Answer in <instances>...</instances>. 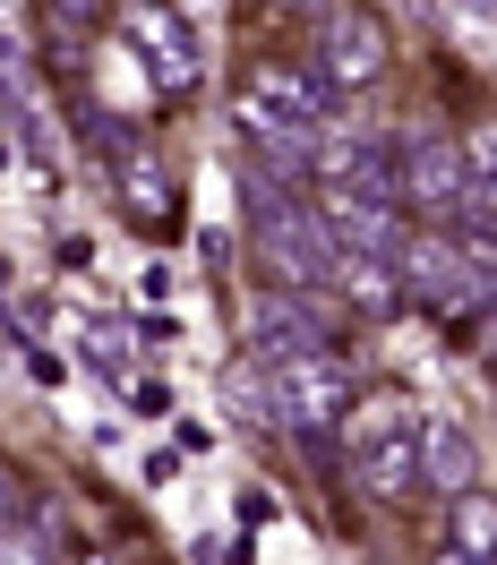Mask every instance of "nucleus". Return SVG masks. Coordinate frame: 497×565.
I'll return each instance as SVG.
<instances>
[{
  "label": "nucleus",
  "mask_w": 497,
  "mask_h": 565,
  "mask_svg": "<svg viewBox=\"0 0 497 565\" xmlns=\"http://www.w3.org/2000/svg\"><path fill=\"white\" fill-rule=\"evenodd\" d=\"M437 565H472V557H455V548H437Z\"/></svg>",
  "instance_id": "obj_17"
},
{
  "label": "nucleus",
  "mask_w": 497,
  "mask_h": 565,
  "mask_svg": "<svg viewBox=\"0 0 497 565\" xmlns=\"http://www.w3.org/2000/svg\"><path fill=\"white\" fill-rule=\"evenodd\" d=\"M241 334H248V360H257V369H284V360H309V352H343V334L326 326V309L300 300V291H257Z\"/></svg>",
  "instance_id": "obj_7"
},
{
  "label": "nucleus",
  "mask_w": 497,
  "mask_h": 565,
  "mask_svg": "<svg viewBox=\"0 0 497 565\" xmlns=\"http://www.w3.org/2000/svg\"><path fill=\"white\" fill-rule=\"evenodd\" d=\"M257 377H266L275 428L300 437V446H335L343 420H352V403H360V377L343 352H309V360H284V369H257Z\"/></svg>",
  "instance_id": "obj_2"
},
{
  "label": "nucleus",
  "mask_w": 497,
  "mask_h": 565,
  "mask_svg": "<svg viewBox=\"0 0 497 565\" xmlns=\"http://www.w3.org/2000/svg\"><path fill=\"white\" fill-rule=\"evenodd\" d=\"M0 565H61V548L43 540V523H9L0 531Z\"/></svg>",
  "instance_id": "obj_15"
},
{
  "label": "nucleus",
  "mask_w": 497,
  "mask_h": 565,
  "mask_svg": "<svg viewBox=\"0 0 497 565\" xmlns=\"http://www.w3.org/2000/svg\"><path fill=\"white\" fill-rule=\"evenodd\" d=\"M35 18L52 26V43H70V52H86L95 26H104V18H95V9H77V0H52V9H35Z\"/></svg>",
  "instance_id": "obj_14"
},
{
  "label": "nucleus",
  "mask_w": 497,
  "mask_h": 565,
  "mask_svg": "<svg viewBox=\"0 0 497 565\" xmlns=\"http://www.w3.org/2000/svg\"><path fill=\"white\" fill-rule=\"evenodd\" d=\"M223 403L241 412L248 428H275V412H266V377H257V360H241V369H223Z\"/></svg>",
  "instance_id": "obj_13"
},
{
  "label": "nucleus",
  "mask_w": 497,
  "mask_h": 565,
  "mask_svg": "<svg viewBox=\"0 0 497 565\" xmlns=\"http://www.w3.org/2000/svg\"><path fill=\"white\" fill-rule=\"evenodd\" d=\"M86 369H95L104 386L138 394V334H129L120 318H86Z\"/></svg>",
  "instance_id": "obj_11"
},
{
  "label": "nucleus",
  "mask_w": 497,
  "mask_h": 565,
  "mask_svg": "<svg viewBox=\"0 0 497 565\" xmlns=\"http://www.w3.org/2000/svg\"><path fill=\"white\" fill-rule=\"evenodd\" d=\"M463 198H472V172H463V154L446 138H403L394 146V214L412 206L429 223V232H446V223H455L463 214Z\"/></svg>",
  "instance_id": "obj_4"
},
{
  "label": "nucleus",
  "mask_w": 497,
  "mask_h": 565,
  "mask_svg": "<svg viewBox=\"0 0 497 565\" xmlns=\"http://www.w3.org/2000/svg\"><path fill=\"white\" fill-rule=\"evenodd\" d=\"M421 403L403 386H378L369 403H352V420H343V455H352V480L369 505H403V497H421Z\"/></svg>",
  "instance_id": "obj_1"
},
{
  "label": "nucleus",
  "mask_w": 497,
  "mask_h": 565,
  "mask_svg": "<svg viewBox=\"0 0 497 565\" xmlns=\"http://www.w3.org/2000/svg\"><path fill=\"white\" fill-rule=\"evenodd\" d=\"M326 291H343L360 318H394V309H403L394 257H360V248H335V266H326Z\"/></svg>",
  "instance_id": "obj_10"
},
{
  "label": "nucleus",
  "mask_w": 497,
  "mask_h": 565,
  "mask_svg": "<svg viewBox=\"0 0 497 565\" xmlns=\"http://www.w3.org/2000/svg\"><path fill=\"white\" fill-rule=\"evenodd\" d=\"M421 489H437V497H472L480 489V446L463 437L455 420H421Z\"/></svg>",
  "instance_id": "obj_9"
},
{
  "label": "nucleus",
  "mask_w": 497,
  "mask_h": 565,
  "mask_svg": "<svg viewBox=\"0 0 497 565\" xmlns=\"http://www.w3.org/2000/svg\"><path fill=\"white\" fill-rule=\"evenodd\" d=\"M120 35H129V52H138V70L155 77L163 104L207 86V52H198V26L180 9H120Z\"/></svg>",
  "instance_id": "obj_5"
},
{
  "label": "nucleus",
  "mask_w": 497,
  "mask_h": 565,
  "mask_svg": "<svg viewBox=\"0 0 497 565\" xmlns=\"http://www.w3.org/2000/svg\"><path fill=\"white\" fill-rule=\"evenodd\" d=\"M9 523H35V489H27L18 462H0V531H9Z\"/></svg>",
  "instance_id": "obj_16"
},
{
  "label": "nucleus",
  "mask_w": 497,
  "mask_h": 565,
  "mask_svg": "<svg viewBox=\"0 0 497 565\" xmlns=\"http://www.w3.org/2000/svg\"><path fill=\"white\" fill-rule=\"evenodd\" d=\"M309 43H318V86L343 104V95H369L387 77V35L369 9H318L309 18Z\"/></svg>",
  "instance_id": "obj_6"
},
{
  "label": "nucleus",
  "mask_w": 497,
  "mask_h": 565,
  "mask_svg": "<svg viewBox=\"0 0 497 565\" xmlns=\"http://www.w3.org/2000/svg\"><path fill=\"white\" fill-rule=\"evenodd\" d=\"M394 282H403V309L412 300L421 309H480L489 300V282H472V266H455L446 232H412V241L394 248Z\"/></svg>",
  "instance_id": "obj_8"
},
{
  "label": "nucleus",
  "mask_w": 497,
  "mask_h": 565,
  "mask_svg": "<svg viewBox=\"0 0 497 565\" xmlns=\"http://www.w3.org/2000/svg\"><path fill=\"white\" fill-rule=\"evenodd\" d=\"M77 565H112V557H77Z\"/></svg>",
  "instance_id": "obj_18"
},
{
  "label": "nucleus",
  "mask_w": 497,
  "mask_h": 565,
  "mask_svg": "<svg viewBox=\"0 0 497 565\" xmlns=\"http://www.w3.org/2000/svg\"><path fill=\"white\" fill-rule=\"evenodd\" d=\"M446 531H455V557H472V565H489V557H497V514H489V497H480V489L455 497Z\"/></svg>",
  "instance_id": "obj_12"
},
{
  "label": "nucleus",
  "mask_w": 497,
  "mask_h": 565,
  "mask_svg": "<svg viewBox=\"0 0 497 565\" xmlns=\"http://www.w3.org/2000/svg\"><path fill=\"white\" fill-rule=\"evenodd\" d=\"M86 129H95V146H104V172H112L120 214H129L138 232H172V223H180V172L138 138V120H120V111L95 104V111H86Z\"/></svg>",
  "instance_id": "obj_3"
}]
</instances>
